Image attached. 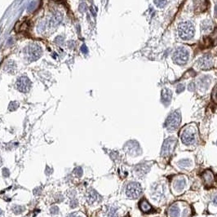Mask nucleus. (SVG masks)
<instances>
[{"mask_svg":"<svg viewBox=\"0 0 217 217\" xmlns=\"http://www.w3.org/2000/svg\"><path fill=\"white\" fill-rule=\"evenodd\" d=\"M184 90V85L180 84L177 87V92L178 93H181V91H183Z\"/></svg>","mask_w":217,"mask_h":217,"instance_id":"25","label":"nucleus"},{"mask_svg":"<svg viewBox=\"0 0 217 217\" xmlns=\"http://www.w3.org/2000/svg\"><path fill=\"white\" fill-rule=\"evenodd\" d=\"M168 214L170 217H179L181 214V210L177 204H173L168 210Z\"/></svg>","mask_w":217,"mask_h":217,"instance_id":"16","label":"nucleus"},{"mask_svg":"<svg viewBox=\"0 0 217 217\" xmlns=\"http://www.w3.org/2000/svg\"><path fill=\"white\" fill-rule=\"evenodd\" d=\"M197 131L194 126H186L181 133V139L182 142L186 145H191L197 140Z\"/></svg>","mask_w":217,"mask_h":217,"instance_id":"1","label":"nucleus"},{"mask_svg":"<svg viewBox=\"0 0 217 217\" xmlns=\"http://www.w3.org/2000/svg\"><path fill=\"white\" fill-rule=\"evenodd\" d=\"M212 100H213V101L217 104V85L215 86V87L214 89H213V91H212Z\"/></svg>","mask_w":217,"mask_h":217,"instance_id":"23","label":"nucleus"},{"mask_svg":"<svg viewBox=\"0 0 217 217\" xmlns=\"http://www.w3.org/2000/svg\"><path fill=\"white\" fill-rule=\"evenodd\" d=\"M142 194V189L139 183H130L126 188V194L130 198H137Z\"/></svg>","mask_w":217,"mask_h":217,"instance_id":"6","label":"nucleus"},{"mask_svg":"<svg viewBox=\"0 0 217 217\" xmlns=\"http://www.w3.org/2000/svg\"><path fill=\"white\" fill-rule=\"evenodd\" d=\"M211 82V79L209 76L201 77L200 79H197V87L200 88L202 90H206L209 87V84Z\"/></svg>","mask_w":217,"mask_h":217,"instance_id":"12","label":"nucleus"},{"mask_svg":"<svg viewBox=\"0 0 217 217\" xmlns=\"http://www.w3.org/2000/svg\"><path fill=\"white\" fill-rule=\"evenodd\" d=\"M184 186H185V181H184V178L177 179L174 182V188L176 191L182 192V190L184 189Z\"/></svg>","mask_w":217,"mask_h":217,"instance_id":"17","label":"nucleus"},{"mask_svg":"<svg viewBox=\"0 0 217 217\" xmlns=\"http://www.w3.org/2000/svg\"><path fill=\"white\" fill-rule=\"evenodd\" d=\"M150 170V166H147L146 165L144 166V164H141L140 166H137L136 168V173L139 176H143L146 174L147 172Z\"/></svg>","mask_w":217,"mask_h":217,"instance_id":"19","label":"nucleus"},{"mask_svg":"<svg viewBox=\"0 0 217 217\" xmlns=\"http://www.w3.org/2000/svg\"><path fill=\"white\" fill-rule=\"evenodd\" d=\"M215 15H216V17H217V5H216V7H215Z\"/></svg>","mask_w":217,"mask_h":217,"instance_id":"29","label":"nucleus"},{"mask_svg":"<svg viewBox=\"0 0 217 217\" xmlns=\"http://www.w3.org/2000/svg\"><path fill=\"white\" fill-rule=\"evenodd\" d=\"M189 57V51L186 48L180 47L173 54V61L178 65H184L188 61Z\"/></svg>","mask_w":217,"mask_h":217,"instance_id":"4","label":"nucleus"},{"mask_svg":"<svg viewBox=\"0 0 217 217\" xmlns=\"http://www.w3.org/2000/svg\"><path fill=\"white\" fill-rule=\"evenodd\" d=\"M178 34L183 40H190L194 36V26L189 21H184L179 24L177 27Z\"/></svg>","mask_w":217,"mask_h":217,"instance_id":"2","label":"nucleus"},{"mask_svg":"<svg viewBox=\"0 0 217 217\" xmlns=\"http://www.w3.org/2000/svg\"><path fill=\"white\" fill-rule=\"evenodd\" d=\"M70 217H79V216H78V215H76L75 214H73V215H71Z\"/></svg>","mask_w":217,"mask_h":217,"instance_id":"27","label":"nucleus"},{"mask_svg":"<svg viewBox=\"0 0 217 217\" xmlns=\"http://www.w3.org/2000/svg\"><path fill=\"white\" fill-rule=\"evenodd\" d=\"M197 65L202 70H210L213 66V60H212V58L210 56L206 55V56L201 57L200 59L198 60Z\"/></svg>","mask_w":217,"mask_h":217,"instance_id":"9","label":"nucleus"},{"mask_svg":"<svg viewBox=\"0 0 217 217\" xmlns=\"http://www.w3.org/2000/svg\"><path fill=\"white\" fill-rule=\"evenodd\" d=\"M181 121V113H180L179 110H175L167 117V119L165 122V127L170 132L175 131L180 126Z\"/></svg>","mask_w":217,"mask_h":217,"instance_id":"3","label":"nucleus"},{"mask_svg":"<svg viewBox=\"0 0 217 217\" xmlns=\"http://www.w3.org/2000/svg\"><path fill=\"white\" fill-rule=\"evenodd\" d=\"M202 177H203L204 184H205L206 186L210 187V186H212V184H213V183H214L215 176L211 171H206V172H203Z\"/></svg>","mask_w":217,"mask_h":217,"instance_id":"11","label":"nucleus"},{"mask_svg":"<svg viewBox=\"0 0 217 217\" xmlns=\"http://www.w3.org/2000/svg\"><path fill=\"white\" fill-rule=\"evenodd\" d=\"M16 207L17 208V210H13V212H14L16 214H19V213H21V212H24V208H23L22 206H17Z\"/></svg>","mask_w":217,"mask_h":217,"instance_id":"24","label":"nucleus"},{"mask_svg":"<svg viewBox=\"0 0 217 217\" xmlns=\"http://www.w3.org/2000/svg\"><path fill=\"white\" fill-rule=\"evenodd\" d=\"M213 22L211 20H203L201 24V29L203 33H211L213 30Z\"/></svg>","mask_w":217,"mask_h":217,"instance_id":"13","label":"nucleus"},{"mask_svg":"<svg viewBox=\"0 0 217 217\" xmlns=\"http://www.w3.org/2000/svg\"><path fill=\"white\" fill-rule=\"evenodd\" d=\"M177 144V140L175 138H168L164 141L162 148V156L168 157L172 154Z\"/></svg>","mask_w":217,"mask_h":217,"instance_id":"7","label":"nucleus"},{"mask_svg":"<svg viewBox=\"0 0 217 217\" xmlns=\"http://www.w3.org/2000/svg\"><path fill=\"white\" fill-rule=\"evenodd\" d=\"M210 3L208 0H194V9L196 13H202L209 8Z\"/></svg>","mask_w":217,"mask_h":217,"instance_id":"10","label":"nucleus"},{"mask_svg":"<svg viewBox=\"0 0 217 217\" xmlns=\"http://www.w3.org/2000/svg\"><path fill=\"white\" fill-rule=\"evenodd\" d=\"M100 196L99 194L96 193V191H94V190H91L88 193V203H90V204H92V203H96L99 199H101L100 198Z\"/></svg>","mask_w":217,"mask_h":217,"instance_id":"18","label":"nucleus"},{"mask_svg":"<svg viewBox=\"0 0 217 217\" xmlns=\"http://www.w3.org/2000/svg\"><path fill=\"white\" fill-rule=\"evenodd\" d=\"M140 208H141L142 212H144V213H147V214H148V213H152V212H154V210H153V208L152 207V206H151L146 200H144V199L141 201V203H140Z\"/></svg>","mask_w":217,"mask_h":217,"instance_id":"14","label":"nucleus"},{"mask_svg":"<svg viewBox=\"0 0 217 217\" xmlns=\"http://www.w3.org/2000/svg\"><path fill=\"white\" fill-rule=\"evenodd\" d=\"M2 216H3V212L0 210V217H2Z\"/></svg>","mask_w":217,"mask_h":217,"instance_id":"28","label":"nucleus"},{"mask_svg":"<svg viewBox=\"0 0 217 217\" xmlns=\"http://www.w3.org/2000/svg\"><path fill=\"white\" fill-rule=\"evenodd\" d=\"M172 93L169 89L165 88V89L163 90V91H162V99H163V101L165 104H169L170 101H172Z\"/></svg>","mask_w":217,"mask_h":217,"instance_id":"15","label":"nucleus"},{"mask_svg":"<svg viewBox=\"0 0 217 217\" xmlns=\"http://www.w3.org/2000/svg\"><path fill=\"white\" fill-rule=\"evenodd\" d=\"M154 3L158 8H164L166 5L167 1L166 0H154Z\"/></svg>","mask_w":217,"mask_h":217,"instance_id":"22","label":"nucleus"},{"mask_svg":"<svg viewBox=\"0 0 217 217\" xmlns=\"http://www.w3.org/2000/svg\"><path fill=\"white\" fill-rule=\"evenodd\" d=\"M24 52L26 59L30 61H34L41 57L42 49L38 44H30L25 49Z\"/></svg>","mask_w":217,"mask_h":217,"instance_id":"5","label":"nucleus"},{"mask_svg":"<svg viewBox=\"0 0 217 217\" xmlns=\"http://www.w3.org/2000/svg\"><path fill=\"white\" fill-rule=\"evenodd\" d=\"M30 80L27 77H20L17 79V88L21 92H28L31 88Z\"/></svg>","mask_w":217,"mask_h":217,"instance_id":"8","label":"nucleus"},{"mask_svg":"<svg viewBox=\"0 0 217 217\" xmlns=\"http://www.w3.org/2000/svg\"><path fill=\"white\" fill-rule=\"evenodd\" d=\"M131 145H127V147H129L130 150H128V152L131 153V154H134V153L136 152V153L138 154V150H139V145L137 144H133V142H131Z\"/></svg>","mask_w":217,"mask_h":217,"instance_id":"21","label":"nucleus"},{"mask_svg":"<svg viewBox=\"0 0 217 217\" xmlns=\"http://www.w3.org/2000/svg\"><path fill=\"white\" fill-rule=\"evenodd\" d=\"M3 175L5 176V177H8L9 175V171L8 169H6V168H4L3 169Z\"/></svg>","mask_w":217,"mask_h":217,"instance_id":"26","label":"nucleus"},{"mask_svg":"<svg viewBox=\"0 0 217 217\" xmlns=\"http://www.w3.org/2000/svg\"><path fill=\"white\" fill-rule=\"evenodd\" d=\"M191 161L189 159H184V160L179 162V166H181V168H186V167L191 166Z\"/></svg>","mask_w":217,"mask_h":217,"instance_id":"20","label":"nucleus"}]
</instances>
